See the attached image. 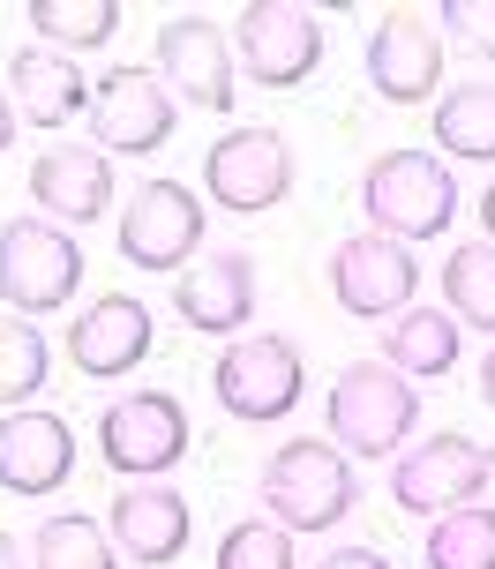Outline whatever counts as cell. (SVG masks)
I'll use <instances>...</instances> for the list:
<instances>
[{
    "label": "cell",
    "instance_id": "cell-6",
    "mask_svg": "<svg viewBox=\"0 0 495 569\" xmlns=\"http://www.w3.org/2000/svg\"><path fill=\"white\" fill-rule=\"evenodd\" d=\"M308 390V375H300V345L278 338V330H248L218 352V368H210V398L226 405L234 420L248 427H270L286 420L293 405Z\"/></svg>",
    "mask_w": 495,
    "mask_h": 569
},
{
    "label": "cell",
    "instance_id": "cell-31",
    "mask_svg": "<svg viewBox=\"0 0 495 569\" xmlns=\"http://www.w3.org/2000/svg\"><path fill=\"white\" fill-rule=\"evenodd\" d=\"M16 120L23 113H16V98H8V83H0V158H8V142H16Z\"/></svg>",
    "mask_w": 495,
    "mask_h": 569
},
{
    "label": "cell",
    "instance_id": "cell-10",
    "mask_svg": "<svg viewBox=\"0 0 495 569\" xmlns=\"http://www.w3.org/2000/svg\"><path fill=\"white\" fill-rule=\"evenodd\" d=\"M234 60L263 90H293L323 68V23L300 0H248L234 16Z\"/></svg>",
    "mask_w": 495,
    "mask_h": 569
},
{
    "label": "cell",
    "instance_id": "cell-18",
    "mask_svg": "<svg viewBox=\"0 0 495 569\" xmlns=\"http://www.w3.org/2000/svg\"><path fill=\"white\" fill-rule=\"evenodd\" d=\"M76 480V427L46 412V405H23L0 420V487L8 495H60Z\"/></svg>",
    "mask_w": 495,
    "mask_h": 569
},
{
    "label": "cell",
    "instance_id": "cell-17",
    "mask_svg": "<svg viewBox=\"0 0 495 569\" xmlns=\"http://www.w3.org/2000/svg\"><path fill=\"white\" fill-rule=\"evenodd\" d=\"M174 315L204 338H234L256 322V256L248 248H210L174 278Z\"/></svg>",
    "mask_w": 495,
    "mask_h": 569
},
{
    "label": "cell",
    "instance_id": "cell-25",
    "mask_svg": "<svg viewBox=\"0 0 495 569\" xmlns=\"http://www.w3.org/2000/svg\"><path fill=\"white\" fill-rule=\"evenodd\" d=\"M436 278H443V308L458 315V330H495V248L488 240L451 248V262Z\"/></svg>",
    "mask_w": 495,
    "mask_h": 569
},
{
    "label": "cell",
    "instance_id": "cell-22",
    "mask_svg": "<svg viewBox=\"0 0 495 569\" xmlns=\"http://www.w3.org/2000/svg\"><path fill=\"white\" fill-rule=\"evenodd\" d=\"M120 38V0H30V46H53V53H90V46H113Z\"/></svg>",
    "mask_w": 495,
    "mask_h": 569
},
{
    "label": "cell",
    "instance_id": "cell-29",
    "mask_svg": "<svg viewBox=\"0 0 495 569\" xmlns=\"http://www.w3.org/2000/svg\"><path fill=\"white\" fill-rule=\"evenodd\" d=\"M458 46H473L481 60H495V0H443V16H436Z\"/></svg>",
    "mask_w": 495,
    "mask_h": 569
},
{
    "label": "cell",
    "instance_id": "cell-7",
    "mask_svg": "<svg viewBox=\"0 0 495 569\" xmlns=\"http://www.w3.org/2000/svg\"><path fill=\"white\" fill-rule=\"evenodd\" d=\"M98 457L120 480H166L188 457V405L174 390H120L98 412Z\"/></svg>",
    "mask_w": 495,
    "mask_h": 569
},
{
    "label": "cell",
    "instance_id": "cell-11",
    "mask_svg": "<svg viewBox=\"0 0 495 569\" xmlns=\"http://www.w3.org/2000/svg\"><path fill=\"white\" fill-rule=\"evenodd\" d=\"M204 188L218 210L234 218H263L293 196V150L278 128H234L204 150Z\"/></svg>",
    "mask_w": 495,
    "mask_h": 569
},
{
    "label": "cell",
    "instance_id": "cell-9",
    "mask_svg": "<svg viewBox=\"0 0 495 569\" xmlns=\"http://www.w3.org/2000/svg\"><path fill=\"white\" fill-rule=\"evenodd\" d=\"M323 278H330V300L360 322H398L413 308V292H420V262H413L406 240H383V232H353L330 248L323 262Z\"/></svg>",
    "mask_w": 495,
    "mask_h": 569
},
{
    "label": "cell",
    "instance_id": "cell-33",
    "mask_svg": "<svg viewBox=\"0 0 495 569\" xmlns=\"http://www.w3.org/2000/svg\"><path fill=\"white\" fill-rule=\"evenodd\" d=\"M0 569H23V547H16V532H0Z\"/></svg>",
    "mask_w": 495,
    "mask_h": 569
},
{
    "label": "cell",
    "instance_id": "cell-1",
    "mask_svg": "<svg viewBox=\"0 0 495 569\" xmlns=\"http://www.w3.org/2000/svg\"><path fill=\"white\" fill-rule=\"evenodd\" d=\"M256 502L286 532H330V525H346L360 510V472H353V457L330 435H300L286 450H270V465L256 480Z\"/></svg>",
    "mask_w": 495,
    "mask_h": 569
},
{
    "label": "cell",
    "instance_id": "cell-27",
    "mask_svg": "<svg viewBox=\"0 0 495 569\" xmlns=\"http://www.w3.org/2000/svg\"><path fill=\"white\" fill-rule=\"evenodd\" d=\"M46 368H53L46 330H30V315H0V405L23 412L46 390Z\"/></svg>",
    "mask_w": 495,
    "mask_h": 569
},
{
    "label": "cell",
    "instance_id": "cell-2",
    "mask_svg": "<svg viewBox=\"0 0 495 569\" xmlns=\"http://www.w3.org/2000/svg\"><path fill=\"white\" fill-rule=\"evenodd\" d=\"M360 210H368V232L383 240H436L458 218V180L436 150H383L376 166L360 172Z\"/></svg>",
    "mask_w": 495,
    "mask_h": 569
},
{
    "label": "cell",
    "instance_id": "cell-5",
    "mask_svg": "<svg viewBox=\"0 0 495 569\" xmlns=\"http://www.w3.org/2000/svg\"><path fill=\"white\" fill-rule=\"evenodd\" d=\"M180 128V98L158 83V68H136V60H120L106 68L98 83H90V142L106 150V158H150V150H166Z\"/></svg>",
    "mask_w": 495,
    "mask_h": 569
},
{
    "label": "cell",
    "instance_id": "cell-15",
    "mask_svg": "<svg viewBox=\"0 0 495 569\" xmlns=\"http://www.w3.org/2000/svg\"><path fill=\"white\" fill-rule=\"evenodd\" d=\"M106 532H113V547L128 562L166 569L196 540V510H188V495L166 487V480H128L113 502H106Z\"/></svg>",
    "mask_w": 495,
    "mask_h": 569
},
{
    "label": "cell",
    "instance_id": "cell-19",
    "mask_svg": "<svg viewBox=\"0 0 495 569\" xmlns=\"http://www.w3.org/2000/svg\"><path fill=\"white\" fill-rule=\"evenodd\" d=\"M30 202L68 232L98 226V218L113 210V158L90 150V142H53V150H38V166H30Z\"/></svg>",
    "mask_w": 495,
    "mask_h": 569
},
{
    "label": "cell",
    "instance_id": "cell-32",
    "mask_svg": "<svg viewBox=\"0 0 495 569\" xmlns=\"http://www.w3.org/2000/svg\"><path fill=\"white\" fill-rule=\"evenodd\" d=\"M481 405H488V412H495V345H488V352H481Z\"/></svg>",
    "mask_w": 495,
    "mask_h": 569
},
{
    "label": "cell",
    "instance_id": "cell-24",
    "mask_svg": "<svg viewBox=\"0 0 495 569\" xmlns=\"http://www.w3.org/2000/svg\"><path fill=\"white\" fill-rule=\"evenodd\" d=\"M30 569H120L113 532L83 510H53L30 532Z\"/></svg>",
    "mask_w": 495,
    "mask_h": 569
},
{
    "label": "cell",
    "instance_id": "cell-16",
    "mask_svg": "<svg viewBox=\"0 0 495 569\" xmlns=\"http://www.w3.org/2000/svg\"><path fill=\"white\" fill-rule=\"evenodd\" d=\"M150 338H158V322H150V308L136 292H98L68 322V360L90 382H120V375H136L150 360Z\"/></svg>",
    "mask_w": 495,
    "mask_h": 569
},
{
    "label": "cell",
    "instance_id": "cell-21",
    "mask_svg": "<svg viewBox=\"0 0 495 569\" xmlns=\"http://www.w3.org/2000/svg\"><path fill=\"white\" fill-rule=\"evenodd\" d=\"M458 315L451 308H406L390 330H383V352L376 360H390V368L406 375V382H436V375L458 368Z\"/></svg>",
    "mask_w": 495,
    "mask_h": 569
},
{
    "label": "cell",
    "instance_id": "cell-28",
    "mask_svg": "<svg viewBox=\"0 0 495 569\" xmlns=\"http://www.w3.org/2000/svg\"><path fill=\"white\" fill-rule=\"evenodd\" d=\"M210 569H300V562H293V532H286V525H270V517H240V525H226V540H218Z\"/></svg>",
    "mask_w": 495,
    "mask_h": 569
},
{
    "label": "cell",
    "instance_id": "cell-13",
    "mask_svg": "<svg viewBox=\"0 0 495 569\" xmlns=\"http://www.w3.org/2000/svg\"><path fill=\"white\" fill-rule=\"evenodd\" d=\"M234 38L210 23V16H174L158 30V83L174 90L180 106H204V113H234Z\"/></svg>",
    "mask_w": 495,
    "mask_h": 569
},
{
    "label": "cell",
    "instance_id": "cell-8",
    "mask_svg": "<svg viewBox=\"0 0 495 569\" xmlns=\"http://www.w3.org/2000/svg\"><path fill=\"white\" fill-rule=\"evenodd\" d=\"M495 480V450L488 442H473V435H428V442H413L398 450L390 465V502L413 517H451L481 502Z\"/></svg>",
    "mask_w": 495,
    "mask_h": 569
},
{
    "label": "cell",
    "instance_id": "cell-20",
    "mask_svg": "<svg viewBox=\"0 0 495 569\" xmlns=\"http://www.w3.org/2000/svg\"><path fill=\"white\" fill-rule=\"evenodd\" d=\"M8 98L30 128H68L76 113H90V83L83 68L53 46H16L8 53Z\"/></svg>",
    "mask_w": 495,
    "mask_h": 569
},
{
    "label": "cell",
    "instance_id": "cell-34",
    "mask_svg": "<svg viewBox=\"0 0 495 569\" xmlns=\"http://www.w3.org/2000/svg\"><path fill=\"white\" fill-rule=\"evenodd\" d=\"M481 226H488V248H495V180H488V196H481Z\"/></svg>",
    "mask_w": 495,
    "mask_h": 569
},
{
    "label": "cell",
    "instance_id": "cell-14",
    "mask_svg": "<svg viewBox=\"0 0 495 569\" xmlns=\"http://www.w3.org/2000/svg\"><path fill=\"white\" fill-rule=\"evenodd\" d=\"M368 83H376L383 106H420L443 90V23L420 16V8H390L376 30H368Z\"/></svg>",
    "mask_w": 495,
    "mask_h": 569
},
{
    "label": "cell",
    "instance_id": "cell-4",
    "mask_svg": "<svg viewBox=\"0 0 495 569\" xmlns=\"http://www.w3.org/2000/svg\"><path fill=\"white\" fill-rule=\"evenodd\" d=\"M83 248L53 218H8L0 226V300L8 315H53L83 292Z\"/></svg>",
    "mask_w": 495,
    "mask_h": 569
},
{
    "label": "cell",
    "instance_id": "cell-30",
    "mask_svg": "<svg viewBox=\"0 0 495 569\" xmlns=\"http://www.w3.org/2000/svg\"><path fill=\"white\" fill-rule=\"evenodd\" d=\"M316 569H390V562H383L376 547H330V555H323Z\"/></svg>",
    "mask_w": 495,
    "mask_h": 569
},
{
    "label": "cell",
    "instance_id": "cell-3",
    "mask_svg": "<svg viewBox=\"0 0 495 569\" xmlns=\"http://www.w3.org/2000/svg\"><path fill=\"white\" fill-rule=\"evenodd\" d=\"M420 427V390L390 360H353L330 382V442L346 457H390Z\"/></svg>",
    "mask_w": 495,
    "mask_h": 569
},
{
    "label": "cell",
    "instance_id": "cell-23",
    "mask_svg": "<svg viewBox=\"0 0 495 569\" xmlns=\"http://www.w3.org/2000/svg\"><path fill=\"white\" fill-rule=\"evenodd\" d=\"M436 150L495 166V83H451L436 98Z\"/></svg>",
    "mask_w": 495,
    "mask_h": 569
},
{
    "label": "cell",
    "instance_id": "cell-26",
    "mask_svg": "<svg viewBox=\"0 0 495 569\" xmlns=\"http://www.w3.org/2000/svg\"><path fill=\"white\" fill-rule=\"evenodd\" d=\"M428 569H495V510L466 502L451 517H428V540H420Z\"/></svg>",
    "mask_w": 495,
    "mask_h": 569
},
{
    "label": "cell",
    "instance_id": "cell-12",
    "mask_svg": "<svg viewBox=\"0 0 495 569\" xmlns=\"http://www.w3.org/2000/svg\"><path fill=\"white\" fill-rule=\"evenodd\" d=\"M120 256L136 262V270H188V262L204 256V202L196 188H180V180H143L128 210H120Z\"/></svg>",
    "mask_w": 495,
    "mask_h": 569
}]
</instances>
